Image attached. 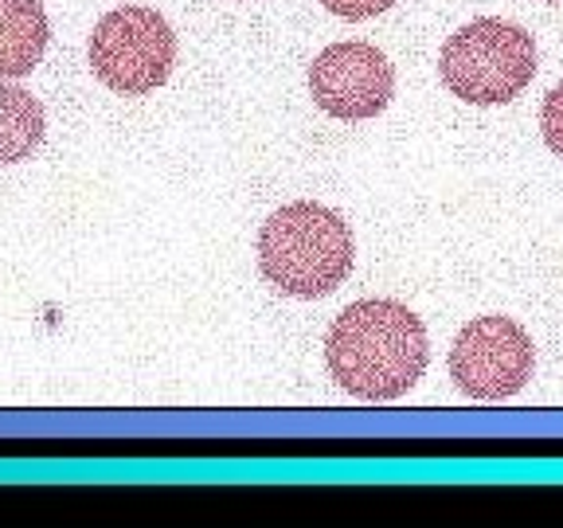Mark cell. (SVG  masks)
Returning a JSON list of instances; mask_svg holds the SVG:
<instances>
[{
    "label": "cell",
    "mask_w": 563,
    "mask_h": 528,
    "mask_svg": "<svg viewBox=\"0 0 563 528\" xmlns=\"http://www.w3.org/2000/svg\"><path fill=\"white\" fill-rule=\"evenodd\" d=\"M176 35L157 9L122 4L106 12L90 35V67L102 87L118 95H150L173 75Z\"/></svg>",
    "instance_id": "277c9868"
},
{
    "label": "cell",
    "mask_w": 563,
    "mask_h": 528,
    "mask_svg": "<svg viewBox=\"0 0 563 528\" xmlns=\"http://www.w3.org/2000/svg\"><path fill=\"white\" fill-rule=\"evenodd\" d=\"M431 341L415 309L391 298H364L344 306L329 326V376L364 404L404 399L427 372Z\"/></svg>",
    "instance_id": "6da1fadb"
},
{
    "label": "cell",
    "mask_w": 563,
    "mask_h": 528,
    "mask_svg": "<svg viewBox=\"0 0 563 528\" xmlns=\"http://www.w3.org/2000/svg\"><path fill=\"white\" fill-rule=\"evenodd\" d=\"M47 12L40 0H0V79H24L47 52Z\"/></svg>",
    "instance_id": "52a82bcc"
},
{
    "label": "cell",
    "mask_w": 563,
    "mask_h": 528,
    "mask_svg": "<svg viewBox=\"0 0 563 528\" xmlns=\"http://www.w3.org/2000/svg\"><path fill=\"white\" fill-rule=\"evenodd\" d=\"M439 75L450 95L462 98V102H512L528 82L537 79V40L509 20H470L442 47Z\"/></svg>",
    "instance_id": "3957f363"
},
{
    "label": "cell",
    "mask_w": 563,
    "mask_h": 528,
    "mask_svg": "<svg viewBox=\"0 0 563 528\" xmlns=\"http://www.w3.org/2000/svg\"><path fill=\"white\" fill-rule=\"evenodd\" d=\"M356 243L341 211L325 204H286L258 231V271L290 298H325L352 274Z\"/></svg>",
    "instance_id": "7a4b0ae2"
},
{
    "label": "cell",
    "mask_w": 563,
    "mask_h": 528,
    "mask_svg": "<svg viewBox=\"0 0 563 528\" xmlns=\"http://www.w3.org/2000/svg\"><path fill=\"white\" fill-rule=\"evenodd\" d=\"M540 4H555V0H540Z\"/></svg>",
    "instance_id": "8fae6325"
},
{
    "label": "cell",
    "mask_w": 563,
    "mask_h": 528,
    "mask_svg": "<svg viewBox=\"0 0 563 528\" xmlns=\"http://www.w3.org/2000/svg\"><path fill=\"white\" fill-rule=\"evenodd\" d=\"M44 106L32 90L16 87L12 79H0V165L27 161L44 141Z\"/></svg>",
    "instance_id": "ba28073f"
},
{
    "label": "cell",
    "mask_w": 563,
    "mask_h": 528,
    "mask_svg": "<svg viewBox=\"0 0 563 528\" xmlns=\"http://www.w3.org/2000/svg\"><path fill=\"white\" fill-rule=\"evenodd\" d=\"M309 95L329 118L364 122L387 110L396 95V70L376 44H329L309 67Z\"/></svg>",
    "instance_id": "8992f818"
},
{
    "label": "cell",
    "mask_w": 563,
    "mask_h": 528,
    "mask_svg": "<svg viewBox=\"0 0 563 528\" xmlns=\"http://www.w3.org/2000/svg\"><path fill=\"white\" fill-rule=\"evenodd\" d=\"M540 130H544L548 150L563 157V82L548 90L544 106H540Z\"/></svg>",
    "instance_id": "9c48e42d"
},
{
    "label": "cell",
    "mask_w": 563,
    "mask_h": 528,
    "mask_svg": "<svg viewBox=\"0 0 563 528\" xmlns=\"http://www.w3.org/2000/svg\"><path fill=\"white\" fill-rule=\"evenodd\" d=\"M537 349L512 317H474L450 344V376L470 399L497 404L532 380Z\"/></svg>",
    "instance_id": "5b68a950"
},
{
    "label": "cell",
    "mask_w": 563,
    "mask_h": 528,
    "mask_svg": "<svg viewBox=\"0 0 563 528\" xmlns=\"http://www.w3.org/2000/svg\"><path fill=\"white\" fill-rule=\"evenodd\" d=\"M333 16H344V20H368V16H379L387 12L396 0H321Z\"/></svg>",
    "instance_id": "30bf717a"
}]
</instances>
